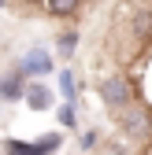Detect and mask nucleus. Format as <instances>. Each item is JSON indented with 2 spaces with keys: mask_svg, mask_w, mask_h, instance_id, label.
I'll return each instance as SVG.
<instances>
[{
  "mask_svg": "<svg viewBox=\"0 0 152 155\" xmlns=\"http://www.w3.org/2000/svg\"><path fill=\"white\" fill-rule=\"evenodd\" d=\"M22 96H26V74L11 70L4 81H0V100H22Z\"/></svg>",
  "mask_w": 152,
  "mask_h": 155,
  "instance_id": "obj_5",
  "label": "nucleus"
},
{
  "mask_svg": "<svg viewBox=\"0 0 152 155\" xmlns=\"http://www.w3.org/2000/svg\"><path fill=\"white\" fill-rule=\"evenodd\" d=\"M104 155H108V151H104Z\"/></svg>",
  "mask_w": 152,
  "mask_h": 155,
  "instance_id": "obj_14",
  "label": "nucleus"
},
{
  "mask_svg": "<svg viewBox=\"0 0 152 155\" xmlns=\"http://www.w3.org/2000/svg\"><path fill=\"white\" fill-rule=\"evenodd\" d=\"M4 4H8V0H0V8H4Z\"/></svg>",
  "mask_w": 152,
  "mask_h": 155,
  "instance_id": "obj_13",
  "label": "nucleus"
},
{
  "mask_svg": "<svg viewBox=\"0 0 152 155\" xmlns=\"http://www.w3.org/2000/svg\"><path fill=\"white\" fill-rule=\"evenodd\" d=\"M4 151L8 155H37V148H33V140H4Z\"/></svg>",
  "mask_w": 152,
  "mask_h": 155,
  "instance_id": "obj_8",
  "label": "nucleus"
},
{
  "mask_svg": "<svg viewBox=\"0 0 152 155\" xmlns=\"http://www.w3.org/2000/svg\"><path fill=\"white\" fill-rule=\"evenodd\" d=\"M60 144H63V133H41V137L33 140L37 155H56V151H60Z\"/></svg>",
  "mask_w": 152,
  "mask_h": 155,
  "instance_id": "obj_7",
  "label": "nucleus"
},
{
  "mask_svg": "<svg viewBox=\"0 0 152 155\" xmlns=\"http://www.w3.org/2000/svg\"><path fill=\"white\" fill-rule=\"evenodd\" d=\"M97 140H100V133H97V129H85V133H82V148H85V151H89V148H97Z\"/></svg>",
  "mask_w": 152,
  "mask_h": 155,
  "instance_id": "obj_12",
  "label": "nucleus"
},
{
  "mask_svg": "<svg viewBox=\"0 0 152 155\" xmlns=\"http://www.w3.org/2000/svg\"><path fill=\"white\" fill-rule=\"evenodd\" d=\"M56 48H60L63 59H67V55H74V48H78V33H60V37H56Z\"/></svg>",
  "mask_w": 152,
  "mask_h": 155,
  "instance_id": "obj_10",
  "label": "nucleus"
},
{
  "mask_svg": "<svg viewBox=\"0 0 152 155\" xmlns=\"http://www.w3.org/2000/svg\"><path fill=\"white\" fill-rule=\"evenodd\" d=\"M100 100L108 104V111L123 114L126 107H134V85L126 78H104L100 81Z\"/></svg>",
  "mask_w": 152,
  "mask_h": 155,
  "instance_id": "obj_1",
  "label": "nucleus"
},
{
  "mask_svg": "<svg viewBox=\"0 0 152 155\" xmlns=\"http://www.w3.org/2000/svg\"><path fill=\"white\" fill-rule=\"evenodd\" d=\"M119 129L126 133L130 140H141V137H148V129H152V114L141 111V107H126L119 114Z\"/></svg>",
  "mask_w": 152,
  "mask_h": 155,
  "instance_id": "obj_2",
  "label": "nucleus"
},
{
  "mask_svg": "<svg viewBox=\"0 0 152 155\" xmlns=\"http://www.w3.org/2000/svg\"><path fill=\"white\" fill-rule=\"evenodd\" d=\"M22 100H26V107H33V111H48V107H52V85H45V81H30Z\"/></svg>",
  "mask_w": 152,
  "mask_h": 155,
  "instance_id": "obj_4",
  "label": "nucleus"
},
{
  "mask_svg": "<svg viewBox=\"0 0 152 155\" xmlns=\"http://www.w3.org/2000/svg\"><path fill=\"white\" fill-rule=\"evenodd\" d=\"M56 118H60V126H63V129H74V126H78V114H74V104H63L60 111H56Z\"/></svg>",
  "mask_w": 152,
  "mask_h": 155,
  "instance_id": "obj_11",
  "label": "nucleus"
},
{
  "mask_svg": "<svg viewBox=\"0 0 152 155\" xmlns=\"http://www.w3.org/2000/svg\"><path fill=\"white\" fill-rule=\"evenodd\" d=\"M19 70H22L26 78H48V74H52V55H48L45 48H33L30 55H22Z\"/></svg>",
  "mask_w": 152,
  "mask_h": 155,
  "instance_id": "obj_3",
  "label": "nucleus"
},
{
  "mask_svg": "<svg viewBox=\"0 0 152 155\" xmlns=\"http://www.w3.org/2000/svg\"><path fill=\"white\" fill-rule=\"evenodd\" d=\"M82 8V0H45V11L52 18H74Z\"/></svg>",
  "mask_w": 152,
  "mask_h": 155,
  "instance_id": "obj_6",
  "label": "nucleus"
},
{
  "mask_svg": "<svg viewBox=\"0 0 152 155\" xmlns=\"http://www.w3.org/2000/svg\"><path fill=\"white\" fill-rule=\"evenodd\" d=\"M60 92L67 96V104L78 100V85H74V74H71V70H63V74H60Z\"/></svg>",
  "mask_w": 152,
  "mask_h": 155,
  "instance_id": "obj_9",
  "label": "nucleus"
}]
</instances>
